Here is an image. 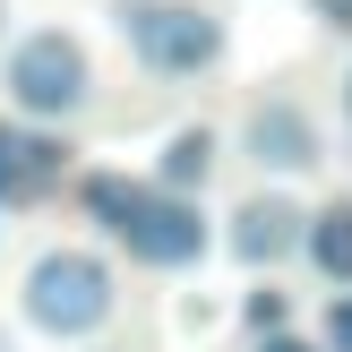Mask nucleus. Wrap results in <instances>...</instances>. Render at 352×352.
Returning <instances> with one entry per match:
<instances>
[{
	"label": "nucleus",
	"mask_w": 352,
	"mask_h": 352,
	"mask_svg": "<svg viewBox=\"0 0 352 352\" xmlns=\"http://www.w3.org/2000/svg\"><path fill=\"white\" fill-rule=\"evenodd\" d=\"M78 215L95 223L112 250H129L138 267H164V275H189L206 250H215V223H206L198 198H181V189L146 181V172H78Z\"/></svg>",
	"instance_id": "obj_1"
},
{
	"label": "nucleus",
	"mask_w": 352,
	"mask_h": 352,
	"mask_svg": "<svg viewBox=\"0 0 352 352\" xmlns=\"http://www.w3.org/2000/svg\"><path fill=\"white\" fill-rule=\"evenodd\" d=\"M17 318L43 344H95L120 318V267L103 250H86V241H52L17 275Z\"/></svg>",
	"instance_id": "obj_2"
},
{
	"label": "nucleus",
	"mask_w": 352,
	"mask_h": 352,
	"mask_svg": "<svg viewBox=\"0 0 352 352\" xmlns=\"http://www.w3.org/2000/svg\"><path fill=\"white\" fill-rule=\"evenodd\" d=\"M0 95L34 129H69L95 112V52L78 26H26L17 43H0Z\"/></svg>",
	"instance_id": "obj_3"
},
{
	"label": "nucleus",
	"mask_w": 352,
	"mask_h": 352,
	"mask_svg": "<svg viewBox=\"0 0 352 352\" xmlns=\"http://www.w3.org/2000/svg\"><path fill=\"white\" fill-rule=\"evenodd\" d=\"M112 26L155 86H198L232 60V26L206 0H112Z\"/></svg>",
	"instance_id": "obj_4"
},
{
	"label": "nucleus",
	"mask_w": 352,
	"mask_h": 352,
	"mask_svg": "<svg viewBox=\"0 0 352 352\" xmlns=\"http://www.w3.org/2000/svg\"><path fill=\"white\" fill-rule=\"evenodd\" d=\"M241 164H258L267 181H318L327 172V129L318 112H309L301 95H258L250 112H241Z\"/></svg>",
	"instance_id": "obj_5"
},
{
	"label": "nucleus",
	"mask_w": 352,
	"mask_h": 352,
	"mask_svg": "<svg viewBox=\"0 0 352 352\" xmlns=\"http://www.w3.org/2000/svg\"><path fill=\"white\" fill-rule=\"evenodd\" d=\"M301 223H309V206L292 198V189H250V198H232L215 250L232 258V267H250V275H275L284 258H301Z\"/></svg>",
	"instance_id": "obj_6"
},
{
	"label": "nucleus",
	"mask_w": 352,
	"mask_h": 352,
	"mask_svg": "<svg viewBox=\"0 0 352 352\" xmlns=\"http://www.w3.org/2000/svg\"><path fill=\"white\" fill-rule=\"evenodd\" d=\"M60 172H69V146H60V138L34 129V120L17 129V112H0V215H9V206H34Z\"/></svg>",
	"instance_id": "obj_7"
},
{
	"label": "nucleus",
	"mask_w": 352,
	"mask_h": 352,
	"mask_svg": "<svg viewBox=\"0 0 352 352\" xmlns=\"http://www.w3.org/2000/svg\"><path fill=\"white\" fill-rule=\"evenodd\" d=\"M301 258H309V275H318V284L352 292V198L309 206V223H301Z\"/></svg>",
	"instance_id": "obj_8"
},
{
	"label": "nucleus",
	"mask_w": 352,
	"mask_h": 352,
	"mask_svg": "<svg viewBox=\"0 0 352 352\" xmlns=\"http://www.w3.org/2000/svg\"><path fill=\"white\" fill-rule=\"evenodd\" d=\"M215 155H223V138L206 129V120H181V129L155 146V172H146V181H164V189H181V198H198V189L215 181Z\"/></svg>",
	"instance_id": "obj_9"
},
{
	"label": "nucleus",
	"mask_w": 352,
	"mask_h": 352,
	"mask_svg": "<svg viewBox=\"0 0 352 352\" xmlns=\"http://www.w3.org/2000/svg\"><path fill=\"white\" fill-rule=\"evenodd\" d=\"M241 327H250V336H267V327H292V292H284V284H250V301H241Z\"/></svg>",
	"instance_id": "obj_10"
},
{
	"label": "nucleus",
	"mask_w": 352,
	"mask_h": 352,
	"mask_svg": "<svg viewBox=\"0 0 352 352\" xmlns=\"http://www.w3.org/2000/svg\"><path fill=\"white\" fill-rule=\"evenodd\" d=\"M250 352H327V344L301 336V327H267V336H250Z\"/></svg>",
	"instance_id": "obj_11"
},
{
	"label": "nucleus",
	"mask_w": 352,
	"mask_h": 352,
	"mask_svg": "<svg viewBox=\"0 0 352 352\" xmlns=\"http://www.w3.org/2000/svg\"><path fill=\"white\" fill-rule=\"evenodd\" d=\"M318 344H327V352H352V292H336V309H327Z\"/></svg>",
	"instance_id": "obj_12"
},
{
	"label": "nucleus",
	"mask_w": 352,
	"mask_h": 352,
	"mask_svg": "<svg viewBox=\"0 0 352 352\" xmlns=\"http://www.w3.org/2000/svg\"><path fill=\"white\" fill-rule=\"evenodd\" d=\"M309 17H318L327 34H344V43H352V0H309Z\"/></svg>",
	"instance_id": "obj_13"
},
{
	"label": "nucleus",
	"mask_w": 352,
	"mask_h": 352,
	"mask_svg": "<svg viewBox=\"0 0 352 352\" xmlns=\"http://www.w3.org/2000/svg\"><path fill=\"white\" fill-rule=\"evenodd\" d=\"M336 103H344V129H352V69H344V86H336Z\"/></svg>",
	"instance_id": "obj_14"
},
{
	"label": "nucleus",
	"mask_w": 352,
	"mask_h": 352,
	"mask_svg": "<svg viewBox=\"0 0 352 352\" xmlns=\"http://www.w3.org/2000/svg\"><path fill=\"white\" fill-rule=\"evenodd\" d=\"M0 43H9V0H0Z\"/></svg>",
	"instance_id": "obj_15"
},
{
	"label": "nucleus",
	"mask_w": 352,
	"mask_h": 352,
	"mask_svg": "<svg viewBox=\"0 0 352 352\" xmlns=\"http://www.w3.org/2000/svg\"><path fill=\"white\" fill-rule=\"evenodd\" d=\"M0 352H17V336H9V327H0Z\"/></svg>",
	"instance_id": "obj_16"
}]
</instances>
